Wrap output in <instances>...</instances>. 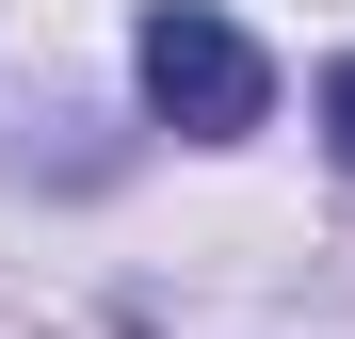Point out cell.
I'll return each instance as SVG.
<instances>
[{"label": "cell", "mask_w": 355, "mask_h": 339, "mask_svg": "<svg viewBox=\"0 0 355 339\" xmlns=\"http://www.w3.org/2000/svg\"><path fill=\"white\" fill-rule=\"evenodd\" d=\"M130 65H146V113H162V130H194V146H243L259 113H275L259 33H243V17H210V0H162V17L130 33Z\"/></svg>", "instance_id": "1"}, {"label": "cell", "mask_w": 355, "mask_h": 339, "mask_svg": "<svg viewBox=\"0 0 355 339\" xmlns=\"http://www.w3.org/2000/svg\"><path fill=\"white\" fill-rule=\"evenodd\" d=\"M323 146H339V178H355V65L323 81Z\"/></svg>", "instance_id": "2"}]
</instances>
